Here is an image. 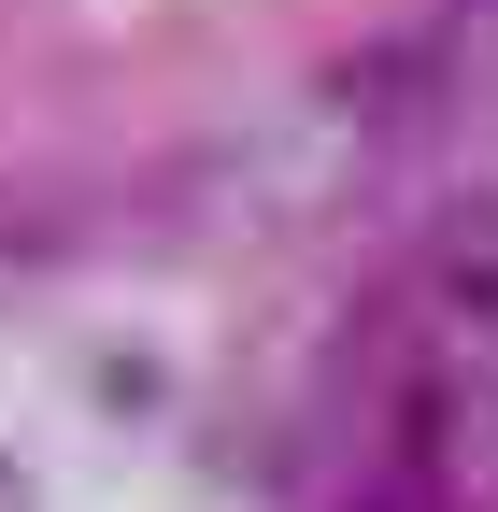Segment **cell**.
<instances>
[{
	"label": "cell",
	"mask_w": 498,
	"mask_h": 512,
	"mask_svg": "<svg viewBox=\"0 0 498 512\" xmlns=\"http://www.w3.org/2000/svg\"><path fill=\"white\" fill-rule=\"evenodd\" d=\"M413 271H427V299H442L456 328H484V342H498V185H456V200L427 214Z\"/></svg>",
	"instance_id": "obj_1"
},
{
	"label": "cell",
	"mask_w": 498,
	"mask_h": 512,
	"mask_svg": "<svg viewBox=\"0 0 498 512\" xmlns=\"http://www.w3.org/2000/svg\"><path fill=\"white\" fill-rule=\"evenodd\" d=\"M356 512H442V498H427V484H385V498H356Z\"/></svg>",
	"instance_id": "obj_2"
},
{
	"label": "cell",
	"mask_w": 498,
	"mask_h": 512,
	"mask_svg": "<svg viewBox=\"0 0 498 512\" xmlns=\"http://www.w3.org/2000/svg\"><path fill=\"white\" fill-rule=\"evenodd\" d=\"M0 512H43V498H29V470H15V456H0Z\"/></svg>",
	"instance_id": "obj_3"
}]
</instances>
